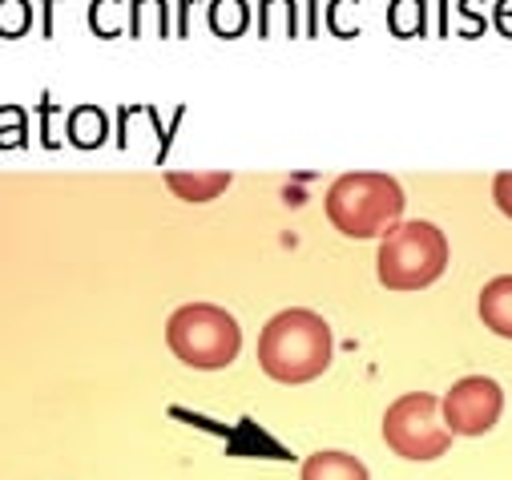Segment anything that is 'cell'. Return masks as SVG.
Here are the masks:
<instances>
[{"instance_id": "obj_5", "label": "cell", "mask_w": 512, "mask_h": 480, "mask_svg": "<svg viewBox=\"0 0 512 480\" xmlns=\"http://www.w3.org/2000/svg\"><path fill=\"white\" fill-rule=\"evenodd\" d=\"M452 436L456 432L444 424V408L432 392L400 396L383 412V440L404 460H436L452 448Z\"/></svg>"}, {"instance_id": "obj_2", "label": "cell", "mask_w": 512, "mask_h": 480, "mask_svg": "<svg viewBox=\"0 0 512 480\" xmlns=\"http://www.w3.org/2000/svg\"><path fill=\"white\" fill-rule=\"evenodd\" d=\"M404 214V190L388 174H343L327 190V218L347 238H375L388 234Z\"/></svg>"}, {"instance_id": "obj_7", "label": "cell", "mask_w": 512, "mask_h": 480, "mask_svg": "<svg viewBox=\"0 0 512 480\" xmlns=\"http://www.w3.org/2000/svg\"><path fill=\"white\" fill-rule=\"evenodd\" d=\"M303 480H371L363 460L351 452H315L303 460Z\"/></svg>"}, {"instance_id": "obj_1", "label": "cell", "mask_w": 512, "mask_h": 480, "mask_svg": "<svg viewBox=\"0 0 512 480\" xmlns=\"http://www.w3.org/2000/svg\"><path fill=\"white\" fill-rule=\"evenodd\" d=\"M331 327L307 307L279 311L259 335V364L279 384H311L331 364Z\"/></svg>"}, {"instance_id": "obj_12", "label": "cell", "mask_w": 512, "mask_h": 480, "mask_svg": "<svg viewBox=\"0 0 512 480\" xmlns=\"http://www.w3.org/2000/svg\"><path fill=\"white\" fill-rule=\"evenodd\" d=\"M492 202L512 218V170H504V174L492 178Z\"/></svg>"}, {"instance_id": "obj_11", "label": "cell", "mask_w": 512, "mask_h": 480, "mask_svg": "<svg viewBox=\"0 0 512 480\" xmlns=\"http://www.w3.org/2000/svg\"><path fill=\"white\" fill-rule=\"evenodd\" d=\"M29 21V5L25 0H0V33L5 37H17Z\"/></svg>"}, {"instance_id": "obj_9", "label": "cell", "mask_w": 512, "mask_h": 480, "mask_svg": "<svg viewBox=\"0 0 512 480\" xmlns=\"http://www.w3.org/2000/svg\"><path fill=\"white\" fill-rule=\"evenodd\" d=\"M166 186L186 202H210L230 186V174H170Z\"/></svg>"}, {"instance_id": "obj_3", "label": "cell", "mask_w": 512, "mask_h": 480, "mask_svg": "<svg viewBox=\"0 0 512 480\" xmlns=\"http://www.w3.org/2000/svg\"><path fill=\"white\" fill-rule=\"evenodd\" d=\"M448 267V238L432 222H400L383 234L375 271L388 291H420L436 283Z\"/></svg>"}, {"instance_id": "obj_6", "label": "cell", "mask_w": 512, "mask_h": 480, "mask_svg": "<svg viewBox=\"0 0 512 480\" xmlns=\"http://www.w3.org/2000/svg\"><path fill=\"white\" fill-rule=\"evenodd\" d=\"M440 408H444V424L456 436H484L500 420L504 392L488 376H464V380H456L448 388V396H444Z\"/></svg>"}, {"instance_id": "obj_10", "label": "cell", "mask_w": 512, "mask_h": 480, "mask_svg": "<svg viewBox=\"0 0 512 480\" xmlns=\"http://www.w3.org/2000/svg\"><path fill=\"white\" fill-rule=\"evenodd\" d=\"M210 21L222 37H234L242 25H246V5L242 0H214V9H210Z\"/></svg>"}, {"instance_id": "obj_8", "label": "cell", "mask_w": 512, "mask_h": 480, "mask_svg": "<svg viewBox=\"0 0 512 480\" xmlns=\"http://www.w3.org/2000/svg\"><path fill=\"white\" fill-rule=\"evenodd\" d=\"M480 319L496 335L512 339V275H500L480 291Z\"/></svg>"}, {"instance_id": "obj_4", "label": "cell", "mask_w": 512, "mask_h": 480, "mask_svg": "<svg viewBox=\"0 0 512 480\" xmlns=\"http://www.w3.org/2000/svg\"><path fill=\"white\" fill-rule=\"evenodd\" d=\"M166 343L182 364L218 372V368L234 364V355L242 347V327L234 323L230 311H222L214 303H186L170 315Z\"/></svg>"}]
</instances>
